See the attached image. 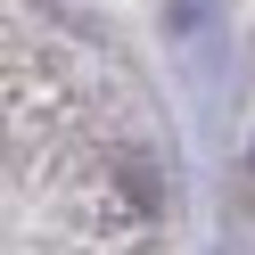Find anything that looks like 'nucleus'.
<instances>
[{"mask_svg": "<svg viewBox=\"0 0 255 255\" xmlns=\"http://www.w3.org/2000/svg\"><path fill=\"white\" fill-rule=\"evenodd\" d=\"M0 255H173L156 107L33 0H0Z\"/></svg>", "mask_w": 255, "mask_h": 255, "instance_id": "nucleus-1", "label": "nucleus"}]
</instances>
